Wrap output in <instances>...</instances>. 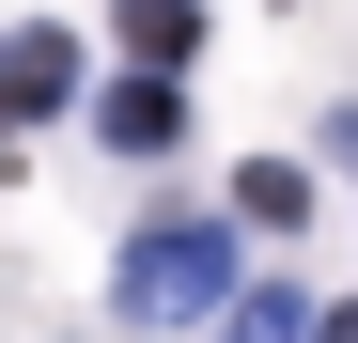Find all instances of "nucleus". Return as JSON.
I'll return each instance as SVG.
<instances>
[{
	"label": "nucleus",
	"instance_id": "nucleus-1",
	"mask_svg": "<svg viewBox=\"0 0 358 343\" xmlns=\"http://www.w3.org/2000/svg\"><path fill=\"white\" fill-rule=\"evenodd\" d=\"M125 312H141V328H187V312H234V250L203 234V218H156V234L125 250Z\"/></svg>",
	"mask_w": 358,
	"mask_h": 343
},
{
	"label": "nucleus",
	"instance_id": "nucleus-2",
	"mask_svg": "<svg viewBox=\"0 0 358 343\" xmlns=\"http://www.w3.org/2000/svg\"><path fill=\"white\" fill-rule=\"evenodd\" d=\"M63 94H78V31H16L0 47V109H16V125H47Z\"/></svg>",
	"mask_w": 358,
	"mask_h": 343
},
{
	"label": "nucleus",
	"instance_id": "nucleus-3",
	"mask_svg": "<svg viewBox=\"0 0 358 343\" xmlns=\"http://www.w3.org/2000/svg\"><path fill=\"white\" fill-rule=\"evenodd\" d=\"M94 125H109V156H156L171 125H187V94H171V78H109V109H94Z\"/></svg>",
	"mask_w": 358,
	"mask_h": 343
},
{
	"label": "nucleus",
	"instance_id": "nucleus-4",
	"mask_svg": "<svg viewBox=\"0 0 358 343\" xmlns=\"http://www.w3.org/2000/svg\"><path fill=\"white\" fill-rule=\"evenodd\" d=\"M218 343H327V312H296V297H280V281H250V297H234V312H218Z\"/></svg>",
	"mask_w": 358,
	"mask_h": 343
},
{
	"label": "nucleus",
	"instance_id": "nucleus-5",
	"mask_svg": "<svg viewBox=\"0 0 358 343\" xmlns=\"http://www.w3.org/2000/svg\"><path fill=\"white\" fill-rule=\"evenodd\" d=\"M187 31H203V0H125V47H141V78L187 63Z\"/></svg>",
	"mask_w": 358,
	"mask_h": 343
},
{
	"label": "nucleus",
	"instance_id": "nucleus-6",
	"mask_svg": "<svg viewBox=\"0 0 358 343\" xmlns=\"http://www.w3.org/2000/svg\"><path fill=\"white\" fill-rule=\"evenodd\" d=\"M327 343H358V312H327Z\"/></svg>",
	"mask_w": 358,
	"mask_h": 343
}]
</instances>
